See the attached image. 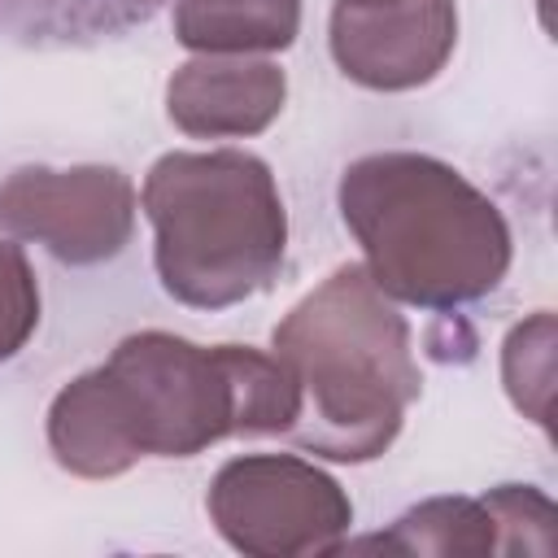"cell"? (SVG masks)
Listing matches in <instances>:
<instances>
[{
	"mask_svg": "<svg viewBox=\"0 0 558 558\" xmlns=\"http://www.w3.org/2000/svg\"><path fill=\"white\" fill-rule=\"evenodd\" d=\"M296 414V379L275 353L135 331L52 397L48 449L78 480H113L140 458H196L227 436H288Z\"/></svg>",
	"mask_w": 558,
	"mask_h": 558,
	"instance_id": "6da1fadb",
	"label": "cell"
},
{
	"mask_svg": "<svg viewBox=\"0 0 558 558\" xmlns=\"http://www.w3.org/2000/svg\"><path fill=\"white\" fill-rule=\"evenodd\" d=\"M336 205L366 275L397 305L449 314L488 296L510 270L514 240L506 214L432 153L384 148L349 161Z\"/></svg>",
	"mask_w": 558,
	"mask_h": 558,
	"instance_id": "7a4b0ae2",
	"label": "cell"
},
{
	"mask_svg": "<svg viewBox=\"0 0 558 558\" xmlns=\"http://www.w3.org/2000/svg\"><path fill=\"white\" fill-rule=\"evenodd\" d=\"M270 353L301 392L288 440L331 462L379 458L423 392L410 323L362 262L336 266L305 292L279 318Z\"/></svg>",
	"mask_w": 558,
	"mask_h": 558,
	"instance_id": "3957f363",
	"label": "cell"
},
{
	"mask_svg": "<svg viewBox=\"0 0 558 558\" xmlns=\"http://www.w3.org/2000/svg\"><path fill=\"white\" fill-rule=\"evenodd\" d=\"M140 209L153 227L161 292L187 310H231L283 270L288 209L257 153H161L144 174Z\"/></svg>",
	"mask_w": 558,
	"mask_h": 558,
	"instance_id": "277c9868",
	"label": "cell"
},
{
	"mask_svg": "<svg viewBox=\"0 0 558 558\" xmlns=\"http://www.w3.org/2000/svg\"><path fill=\"white\" fill-rule=\"evenodd\" d=\"M218 536L248 558L336 554L353 527V501L336 475L296 453H240L205 493Z\"/></svg>",
	"mask_w": 558,
	"mask_h": 558,
	"instance_id": "5b68a950",
	"label": "cell"
},
{
	"mask_svg": "<svg viewBox=\"0 0 558 558\" xmlns=\"http://www.w3.org/2000/svg\"><path fill=\"white\" fill-rule=\"evenodd\" d=\"M135 205L118 166H22L0 183V231L65 266H100L131 244Z\"/></svg>",
	"mask_w": 558,
	"mask_h": 558,
	"instance_id": "8992f818",
	"label": "cell"
},
{
	"mask_svg": "<svg viewBox=\"0 0 558 558\" xmlns=\"http://www.w3.org/2000/svg\"><path fill=\"white\" fill-rule=\"evenodd\" d=\"M331 61L366 92H414L432 83L458 48L453 0H388L331 9Z\"/></svg>",
	"mask_w": 558,
	"mask_h": 558,
	"instance_id": "52a82bcc",
	"label": "cell"
},
{
	"mask_svg": "<svg viewBox=\"0 0 558 558\" xmlns=\"http://www.w3.org/2000/svg\"><path fill=\"white\" fill-rule=\"evenodd\" d=\"M288 100V74L270 57L192 52L166 78V118L192 140L262 135Z\"/></svg>",
	"mask_w": 558,
	"mask_h": 558,
	"instance_id": "ba28073f",
	"label": "cell"
},
{
	"mask_svg": "<svg viewBox=\"0 0 558 558\" xmlns=\"http://www.w3.org/2000/svg\"><path fill=\"white\" fill-rule=\"evenodd\" d=\"M301 35V0H174V39L187 52L270 57Z\"/></svg>",
	"mask_w": 558,
	"mask_h": 558,
	"instance_id": "9c48e42d",
	"label": "cell"
},
{
	"mask_svg": "<svg viewBox=\"0 0 558 558\" xmlns=\"http://www.w3.org/2000/svg\"><path fill=\"white\" fill-rule=\"evenodd\" d=\"M166 0H0V35L26 48H83L144 26Z\"/></svg>",
	"mask_w": 558,
	"mask_h": 558,
	"instance_id": "30bf717a",
	"label": "cell"
},
{
	"mask_svg": "<svg viewBox=\"0 0 558 558\" xmlns=\"http://www.w3.org/2000/svg\"><path fill=\"white\" fill-rule=\"evenodd\" d=\"M344 549H384V554H418V558H484L497 554V523L484 497H427L392 519L388 532L366 541H344Z\"/></svg>",
	"mask_w": 558,
	"mask_h": 558,
	"instance_id": "8fae6325",
	"label": "cell"
},
{
	"mask_svg": "<svg viewBox=\"0 0 558 558\" xmlns=\"http://www.w3.org/2000/svg\"><path fill=\"white\" fill-rule=\"evenodd\" d=\"M554 344L558 323L549 310L527 314L514 323L501 340V384L510 405L532 418L541 432H549V401H554Z\"/></svg>",
	"mask_w": 558,
	"mask_h": 558,
	"instance_id": "7c38bea8",
	"label": "cell"
},
{
	"mask_svg": "<svg viewBox=\"0 0 558 558\" xmlns=\"http://www.w3.org/2000/svg\"><path fill=\"white\" fill-rule=\"evenodd\" d=\"M497 523V554H536L558 549V510L536 484H497L484 493Z\"/></svg>",
	"mask_w": 558,
	"mask_h": 558,
	"instance_id": "4fadbf2b",
	"label": "cell"
},
{
	"mask_svg": "<svg viewBox=\"0 0 558 558\" xmlns=\"http://www.w3.org/2000/svg\"><path fill=\"white\" fill-rule=\"evenodd\" d=\"M39 327V283L17 240H0V362L17 357Z\"/></svg>",
	"mask_w": 558,
	"mask_h": 558,
	"instance_id": "5bb4252c",
	"label": "cell"
},
{
	"mask_svg": "<svg viewBox=\"0 0 558 558\" xmlns=\"http://www.w3.org/2000/svg\"><path fill=\"white\" fill-rule=\"evenodd\" d=\"M336 4H388V0H336Z\"/></svg>",
	"mask_w": 558,
	"mask_h": 558,
	"instance_id": "9a60e30c",
	"label": "cell"
}]
</instances>
